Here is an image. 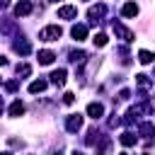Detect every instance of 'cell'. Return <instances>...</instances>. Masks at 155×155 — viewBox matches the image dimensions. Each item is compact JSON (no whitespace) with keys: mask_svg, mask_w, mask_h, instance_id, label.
Returning a JSON list of instances; mask_svg holds the SVG:
<instances>
[{"mask_svg":"<svg viewBox=\"0 0 155 155\" xmlns=\"http://www.w3.org/2000/svg\"><path fill=\"white\" fill-rule=\"evenodd\" d=\"M61 34H63V29H61L58 24H48V27H44V29L39 31V39H41V41H58Z\"/></svg>","mask_w":155,"mask_h":155,"instance_id":"1","label":"cell"},{"mask_svg":"<svg viewBox=\"0 0 155 155\" xmlns=\"http://www.w3.org/2000/svg\"><path fill=\"white\" fill-rule=\"evenodd\" d=\"M107 15V5L104 2H99V5H92L90 10H87V17H90V24H97V22H102V17Z\"/></svg>","mask_w":155,"mask_h":155,"instance_id":"2","label":"cell"},{"mask_svg":"<svg viewBox=\"0 0 155 155\" xmlns=\"http://www.w3.org/2000/svg\"><path fill=\"white\" fill-rule=\"evenodd\" d=\"M111 29H114V34H116L119 39H124L126 44H131V41L136 39V34H133V31H131L128 27H124L121 22H114V24H111Z\"/></svg>","mask_w":155,"mask_h":155,"instance_id":"3","label":"cell"},{"mask_svg":"<svg viewBox=\"0 0 155 155\" xmlns=\"http://www.w3.org/2000/svg\"><path fill=\"white\" fill-rule=\"evenodd\" d=\"M34 12V2L31 0H19L17 5H15V17H27V15H31Z\"/></svg>","mask_w":155,"mask_h":155,"instance_id":"4","label":"cell"},{"mask_svg":"<svg viewBox=\"0 0 155 155\" xmlns=\"http://www.w3.org/2000/svg\"><path fill=\"white\" fill-rule=\"evenodd\" d=\"M87 51H82V48H73V51H68V61L70 63H75V65H85L87 63Z\"/></svg>","mask_w":155,"mask_h":155,"instance_id":"5","label":"cell"},{"mask_svg":"<svg viewBox=\"0 0 155 155\" xmlns=\"http://www.w3.org/2000/svg\"><path fill=\"white\" fill-rule=\"evenodd\" d=\"M82 128V116L80 114H70L68 119H65V131L68 133H78Z\"/></svg>","mask_w":155,"mask_h":155,"instance_id":"6","label":"cell"},{"mask_svg":"<svg viewBox=\"0 0 155 155\" xmlns=\"http://www.w3.org/2000/svg\"><path fill=\"white\" fill-rule=\"evenodd\" d=\"M12 48H15V53H19V56H29V53H31V41L17 36V41L12 44Z\"/></svg>","mask_w":155,"mask_h":155,"instance_id":"7","label":"cell"},{"mask_svg":"<svg viewBox=\"0 0 155 155\" xmlns=\"http://www.w3.org/2000/svg\"><path fill=\"white\" fill-rule=\"evenodd\" d=\"M75 17H78V7H73V5L58 7V19H75Z\"/></svg>","mask_w":155,"mask_h":155,"instance_id":"8","label":"cell"},{"mask_svg":"<svg viewBox=\"0 0 155 155\" xmlns=\"http://www.w3.org/2000/svg\"><path fill=\"white\" fill-rule=\"evenodd\" d=\"M65 75H68V70H65V68H56V70L51 73V85L63 87V85H65Z\"/></svg>","mask_w":155,"mask_h":155,"instance_id":"9","label":"cell"},{"mask_svg":"<svg viewBox=\"0 0 155 155\" xmlns=\"http://www.w3.org/2000/svg\"><path fill=\"white\" fill-rule=\"evenodd\" d=\"M87 116L94 119V121L102 119V116H104V107H102L99 102H90V104H87Z\"/></svg>","mask_w":155,"mask_h":155,"instance_id":"10","label":"cell"},{"mask_svg":"<svg viewBox=\"0 0 155 155\" xmlns=\"http://www.w3.org/2000/svg\"><path fill=\"white\" fill-rule=\"evenodd\" d=\"M70 36H73L75 41L87 39V27H85V24H73V27H70Z\"/></svg>","mask_w":155,"mask_h":155,"instance_id":"11","label":"cell"},{"mask_svg":"<svg viewBox=\"0 0 155 155\" xmlns=\"http://www.w3.org/2000/svg\"><path fill=\"white\" fill-rule=\"evenodd\" d=\"M138 133H140L143 138H153V136H155V124H150V121H140V124H138Z\"/></svg>","mask_w":155,"mask_h":155,"instance_id":"12","label":"cell"},{"mask_svg":"<svg viewBox=\"0 0 155 155\" xmlns=\"http://www.w3.org/2000/svg\"><path fill=\"white\" fill-rule=\"evenodd\" d=\"M109 150H111V138H109V136H104V138H102V143H97V145H94V155H109Z\"/></svg>","mask_w":155,"mask_h":155,"instance_id":"13","label":"cell"},{"mask_svg":"<svg viewBox=\"0 0 155 155\" xmlns=\"http://www.w3.org/2000/svg\"><path fill=\"white\" fill-rule=\"evenodd\" d=\"M53 58H56V53H53V51H48V48L39 51V56H36L39 65H51V63H53Z\"/></svg>","mask_w":155,"mask_h":155,"instance_id":"14","label":"cell"},{"mask_svg":"<svg viewBox=\"0 0 155 155\" xmlns=\"http://www.w3.org/2000/svg\"><path fill=\"white\" fill-rule=\"evenodd\" d=\"M24 114V104L19 102V99H15L10 107H7V116H12V119H17V116H22Z\"/></svg>","mask_w":155,"mask_h":155,"instance_id":"15","label":"cell"},{"mask_svg":"<svg viewBox=\"0 0 155 155\" xmlns=\"http://www.w3.org/2000/svg\"><path fill=\"white\" fill-rule=\"evenodd\" d=\"M46 87H48V80L39 78V80H34V82L29 85V92H31V94H39V92H44Z\"/></svg>","mask_w":155,"mask_h":155,"instance_id":"16","label":"cell"},{"mask_svg":"<svg viewBox=\"0 0 155 155\" xmlns=\"http://www.w3.org/2000/svg\"><path fill=\"white\" fill-rule=\"evenodd\" d=\"M119 140H121V145H124V148H131V145H136V140H138V138H136L131 131H126V133H121V136H119Z\"/></svg>","mask_w":155,"mask_h":155,"instance_id":"17","label":"cell"},{"mask_svg":"<svg viewBox=\"0 0 155 155\" xmlns=\"http://www.w3.org/2000/svg\"><path fill=\"white\" fill-rule=\"evenodd\" d=\"M121 15H124V17H136V15H138V5H136V2H126V5L121 7Z\"/></svg>","mask_w":155,"mask_h":155,"instance_id":"18","label":"cell"},{"mask_svg":"<svg viewBox=\"0 0 155 155\" xmlns=\"http://www.w3.org/2000/svg\"><path fill=\"white\" fill-rule=\"evenodd\" d=\"M15 73H17V80H22V78H27V75H31V65H29V63H19V65L15 68Z\"/></svg>","mask_w":155,"mask_h":155,"instance_id":"19","label":"cell"},{"mask_svg":"<svg viewBox=\"0 0 155 155\" xmlns=\"http://www.w3.org/2000/svg\"><path fill=\"white\" fill-rule=\"evenodd\" d=\"M99 138H102V136H99V131H97V128H90V131H87L85 143H87V145H97V143H99Z\"/></svg>","mask_w":155,"mask_h":155,"instance_id":"20","label":"cell"},{"mask_svg":"<svg viewBox=\"0 0 155 155\" xmlns=\"http://www.w3.org/2000/svg\"><path fill=\"white\" fill-rule=\"evenodd\" d=\"M138 61H140L143 65H148V63H153V61H155V56H153L150 51H145V48H143V51H138Z\"/></svg>","mask_w":155,"mask_h":155,"instance_id":"21","label":"cell"},{"mask_svg":"<svg viewBox=\"0 0 155 155\" xmlns=\"http://www.w3.org/2000/svg\"><path fill=\"white\" fill-rule=\"evenodd\" d=\"M136 116H138V111H136V109L131 107V109H128V111L124 114V124H126V126H131V124L136 121Z\"/></svg>","mask_w":155,"mask_h":155,"instance_id":"22","label":"cell"},{"mask_svg":"<svg viewBox=\"0 0 155 155\" xmlns=\"http://www.w3.org/2000/svg\"><path fill=\"white\" fill-rule=\"evenodd\" d=\"M92 41H94V46H97V48H102V46H107V34H102V31H99V34H94V36H92Z\"/></svg>","mask_w":155,"mask_h":155,"instance_id":"23","label":"cell"},{"mask_svg":"<svg viewBox=\"0 0 155 155\" xmlns=\"http://www.w3.org/2000/svg\"><path fill=\"white\" fill-rule=\"evenodd\" d=\"M136 82H138L143 90H148V87H150V78H148V75H143V73H138V75H136Z\"/></svg>","mask_w":155,"mask_h":155,"instance_id":"24","label":"cell"},{"mask_svg":"<svg viewBox=\"0 0 155 155\" xmlns=\"http://www.w3.org/2000/svg\"><path fill=\"white\" fill-rule=\"evenodd\" d=\"M126 99H131V90L124 87V90H119V94L114 97V104H116V102H126Z\"/></svg>","mask_w":155,"mask_h":155,"instance_id":"25","label":"cell"},{"mask_svg":"<svg viewBox=\"0 0 155 155\" xmlns=\"http://www.w3.org/2000/svg\"><path fill=\"white\" fill-rule=\"evenodd\" d=\"M19 90V80H7L5 82V92H17Z\"/></svg>","mask_w":155,"mask_h":155,"instance_id":"26","label":"cell"},{"mask_svg":"<svg viewBox=\"0 0 155 155\" xmlns=\"http://www.w3.org/2000/svg\"><path fill=\"white\" fill-rule=\"evenodd\" d=\"M121 121H124V119H119V114H116V111H114V114H111V116H109V121H107V124H109V128H114V126H119V124H121Z\"/></svg>","mask_w":155,"mask_h":155,"instance_id":"27","label":"cell"},{"mask_svg":"<svg viewBox=\"0 0 155 155\" xmlns=\"http://www.w3.org/2000/svg\"><path fill=\"white\" fill-rule=\"evenodd\" d=\"M15 29H17V27H15V22H12V19H5V24H2V31H5V34H10V31H15Z\"/></svg>","mask_w":155,"mask_h":155,"instance_id":"28","label":"cell"},{"mask_svg":"<svg viewBox=\"0 0 155 155\" xmlns=\"http://www.w3.org/2000/svg\"><path fill=\"white\" fill-rule=\"evenodd\" d=\"M73 102H75V94L73 92H65L63 94V104H73Z\"/></svg>","mask_w":155,"mask_h":155,"instance_id":"29","label":"cell"},{"mask_svg":"<svg viewBox=\"0 0 155 155\" xmlns=\"http://www.w3.org/2000/svg\"><path fill=\"white\" fill-rule=\"evenodd\" d=\"M7 143H10V145H15V148H22V145H24L19 138H7Z\"/></svg>","mask_w":155,"mask_h":155,"instance_id":"30","label":"cell"},{"mask_svg":"<svg viewBox=\"0 0 155 155\" xmlns=\"http://www.w3.org/2000/svg\"><path fill=\"white\" fill-rule=\"evenodd\" d=\"M0 5H2V7H7V5H10V0H0Z\"/></svg>","mask_w":155,"mask_h":155,"instance_id":"31","label":"cell"},{"mask_svg":"<svg viewBox=\"0 0 155 155\" xmlns=\"http://www.w3.org/2000/svg\"><path fill=\"white\" fill-rule=\"evenodd\" d=\"M73 155H85V153L82 150H73Z\"/></svg>","mask_w":155,"mask_h":155,"instance_id":"32","label":"cell"},{"mask_svg":"<svg viewBox=\"0 0 155 155\" xmlns=\"http://www.w3.org/2000/svg\"><path fill=\"white\" fill-rule=\"evenodd\" d=\"M2 155H12V153H10V150H5V153H2Z\"/></svg>","mask_w":155,"mask_h":155,"instance_id":"33","label":"cell"},{"mask_svg":"<svg viewBox=\"0 0 155 155\" xmlns=\"http://www.w3.org/2000/svg\"><path fill=\"white\" fill-rule=\"evenodd\" d=\"M51 2H63V0H51Z\"/></svg>","mask_w":155,"mask_h":155,"instance_id":"34","label":"cell"},{"mask_svg":"<svg viewBox=\"0 0 155 155\" xmlns=\"http://www.w3.org/2000/svg\"><path fill=\"white\" fill-rule=\"evenodd\" d=\"M53 155H58V153H53Z\"/></svg>","mask_w":155,"mask_h":155,"instance_id":"35","label":"cell"},{"mask_svg":"<svg viewBox=\"0 0 155 155\" xmlns=\"http://www.w3.org/2000/svg\"><path fill=\"white\" fill-rule=\"evenodd\" d=\"M153 78H155V73H153Z\"/></svg>","mask_w":155,"mask_h":155,"instance_id":"36","label":"cell"}]
</instances>
